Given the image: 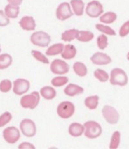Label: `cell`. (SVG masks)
I'll list each match as a JSON object with an SVG mask.
<instances>
[{
  "label": "cell",
  "instance_id": "8d00e7d4",
  "mask_svg": "<svg viewBox=\"0 0 129 149\" xmlns=\"http://www.w3.org/2000/svg\"><path fill=\"white\" fill-rule=\"evenodd\" d=\"M10 24L9 18L2 10H0V26H6Z\"/></svg>",
  "mask_w": 129,
  "mask_h": 149
},
{
  "label": "cell",
  "instance_id": "30bf717a",
  "mask_svg": "<svg viewBox=\"0 0 129 149\" xmlns=\"http://www.w3.org/2000/svg\"><path fill=\"white\" fill-rule=\"evenodd\" d=\"M4 140L8 144H15L20 137L19 130L15 127H8L3 130L2 133Z\"/></svg>",
  "mask_w": 129,
  "mask_h": 149
},
{
  "label": "cell",
  "instance_id": "4dcf8cb0",
  "mask_svg": "<svg viewBox=\"0 0 129 149\" xmlns=\"http://www.w3.org/2000/svg\"><path fill=\"white\" fill-rule=\"evenodd\" d=\"M94 75L100 82H106L109 79V74L106 71L100 69H97L94 72Z\"/></svg>",
  "mask_w": 129,
  "mask_h": 149
},
{
  "label": "cell",
  "instance_id": "52a82bcc",
  "mask_svg": "<svg viewBox=\"0 0 129 149\" xmlns=\"http://www.w3.org/2000/svg\"><path fill=\"white\" fill-rule=\"evenodd\" d=\"M86 13L91 18L99 17L104 13L103 5L97 0H92L88 3L86 7Z\"/></svg>",
  "mask_w": 129,
  "mask_h": 149
},
{
  "label": "cell",
  "instance_id": "277c9868",
  "mask_svg": "<svg viewBox=\"0 0 129 149\" xmlns=\"http://www.w3.org/2000/svg\"><path fill=\"white\" fill-rule=\"evenodd\" d=\"M40 101V93L33 91L30 94L24 95L20 99V106L24 109H34L38 106Z\"/></svg>",
  "mask_w": 129,
  "mask_h": 149
},
{
  "label": "cell",
  "instance_id": "d590c367",
  "mask_svg": "<svg viewBox=\"0 0 129 149\" xmlns=\"http://www.w3.org/2000/svg\"><path fill=\"white\" fill-rule=\"evenodd\" d=\"M118 34L120 37H125L129 34V20H127L122 24L119 29Z\"/></svg>",
  "mask_w": 129,
  "mask_h": 149
},
{
  "label": "cell",
  "instance_id": "83f0119b",
  "mask_svg": "<svg viewBox=\"0 0 129 149\" xmlns=\"http://www.w3.org/2000/svg\"><path fill=\"white\" fill-rule=\"evenodd\" d=\"M95 28L100 33L107 35V36H114L116 35V33L113 28H111L109 26H107L106 24H97L95 25Z\"/></svg>",
  "mask_w": 129,
  "mask_h": 149
},
{
  "label": "cell",
  "instance_id": "ac0fdd59",
  "mask_svg": "<svg viewBox=\"0 0 129 149\" xmlns=\"http://www.w3.org/2000/svg\"><path fill=\"white\" fill-rule=\"evenodd\" d=\"M84 125L81 124L80 123L74 122L69 125L68 132L69 135L73 137H79L84 133Z\"/></svg>",
  "mask_w": 129,
  "mask_h": 149
},
{
  "label": "cell",
  "instance_id": "4fadbf2b",
  "mask_svg": "<svg viewBox=\"0 0 129 149\" xmlns=\"http://www.w3.org/2000/svg\"><path fill=\"white\" fill-rule=\"evenodd\" d=\"M90 60L94 65H107L112 63V59L110 56L101 52H97L94 54Z\"/></svg>",
  "mask_w": 129,
  "mask_h": 149
},
{
  "label": "cell",
  "instance_id": "7c38bea8",
  "mask_svg": "<svg viewBox=\"0 0 129 149\" xmlns=\"http://www.w3.org/2000/svg\"><path fill=\"white\" fill-rule=\"evenodd\" d=\"M30 87V83L27 79L18 78L14 81L13 84V92L18 96H21L27 93Z\"/></svg>",
  "mask_w": 129,
  "mask_h": 149
},
{
  "label": "cell",
  "instance_id": "f1b7e54d",
  "mask_svg": "<svg viewBox=\"0 0 129 149\" xmlns=\"http://www.w3.org/2000/svg\"><path fill=\"white\" fill-rule=\"evenodd\" d=\"M120 141H121V133L118 130L115 131L112 135V137H111L110 142H109V148H118L120 145Z\"/></svg>",
  "mask_w": 129,
  "mask_h": 149
},
{
  "label": "cell",
  "instance_id": "7402d4cb",
  "mask_svg": "<svg viewBox=\"0 0 129 149\" xmlns=\"http://www.w3.org/2000/svg\"><path fill=\"white\" fill-rule=\"evenodd\" d=\"M99 98L98 96L95 95V96H88L85 99V101H84V103H85V106L89 109L90 110H95L97 108L99 104Z\"/></svg>",
  "mask_w": 129,
  "mask_h": 149
},
{
  "label": "cell",
  "instance_id": "d6986e66",
  "mask_svg": "<svg viewBox=\"0 0 129 149\" xmlns=\"http://www.w3.org/2000/svg\"><path fill=\"white\" fill-rule=\"evenodd\" d=\"M40 96L47 100H51L55 98L57 95L56 90L50 86H45L40 90Z\"/></svg>",
  "mask_w": 129,
  "mask_h": 149
},
{
  "label": "cell",
  "instance_id": "5b68a950",
  "mask_svg": "<svg viewBox=\"0 0 129 149\" xmlns=\"http://www.w3.org/2000/svg\"><path fill=\"white\" fill-rule=\"evenodd\" d=\"M75 106L73 102L69 101L61 102L57 108V113L62 119H68L74 115Z\"/></svg>",
  "mask_w": 129,
  "mask_h": 149
},
{
  "label": "cell",
  "instance_id": "ab89813d",
  "mask_svg": "<svg viewBox=\"0 0 129 149\" xmlns=\"http://www.w3.org/2000/svg\"><path fill=\"white\" fill-rule=\"evenodd\" d=\"M127 59H128V60H129V52L127 54Z\"/></svg>",
  "mask_w": 129,
  "mask_h": 149
},
{
  "label": "cell",
  "instance_id": "8fae6325",
  "mask_svg": "<svg viewBox=\"0 0 129 149\" xmlns=\"http://www.w3.org/2000/svg\"><path fill=\"white\" fill-rule=\"evenodd\" d=\"M50 69H51V72L54 74L62 75V74H67L69 72V65L64 60L56 59L51 62Z\"/></svg>",
  "mask_w": 129,
  "mask_h": 149
},
{
  "label": "cell",
  "instance_id": "3957f363",
  "mask_svg": "<svg viewBox=\"0 0 129 149\" xmlns=\"http://www.w3.org/2000/svg\"><path fill=\"white\" fill-rule=\"evenodd\" d=\"M31 43L38 47H46L51 42V36L44 31L34 32L30 36Z\"/></svg>",
  "mask_w": 129,
  "mask_h": 149
},
{
  "label": "cell",
  "instance_id": "f546056e",
  "mask_svg": "<svg viewBox=\"0 0 129 149\" xmlns=\"http://www.w3.org/2000/svg\"><path fill=\"white\" fill-rule=\"evenodd\" d=\"M69 82V78L66 76H57L51 79V84L55 87H60L66 85Z\"/></svg>",
  "mask_w": 129,
  "mask_h": 149
},
{
  "label": "cell",
  "instance_id": "9a60e30c",
  "mask_svg": "<svg viewBox=\"0 0 129 149\" xmlns=\"http://www.w3.org/2000/svg\"><path fill=\"white\" fill-rule=\"evenodd\" d=\"M64 93L68 96H77V95L82 94L84 92V88L78 84H69L64 89Z\"/></svg>",
  "mask_w": 129,
  "mask_h": 149
},
{
  "label": "cell",
  "instance_id": "ffe728a7",
  "mask_svg": "<svg viewBox=\"0 0 129 149\" xmlns=\"http://www.w3.org/2000/svg\"><path fill=\"white\" fill-rule=\"evenodd\" d=\"M4 12L9 19H16L20 13V8L18 6H14L8 3V5L5 7Z\"/></svg>",
  "mask_w": 129,
  "mask_h": 149
},
{
  "label": "cell",
  "instance_id": "5bb4252c",
  "mask_svg": "<svg viewBox=\"0 0 129 149\" xmlns=\"http://www.w3.org/2000/svg\"><path fill=\"white\" fill-rule=\"evenodd\" d=\"M19 25L26 31H33L36 29V21L31 16L23 17L19 21Z\"/></svg>",
  "mask_w": 129,
  "mask_h": 149
},
{
  "label": "cell",
  "instance_id": "7a4b0ae2",
  "mask_svg": "<svg viewBox=\"0 0 129 149\" xmlns=\"http://www.w3.org/2000/svg\"><path fill=\"white\" fill-rule=\"evenodd\" d=\"M84 125V134L90 139H94L100 136L102 134V127L100 124L97 121L88 120L86 122Z\"/></svg>",
  "mask_w": 129,
  "mask_h": 149
},
{
  "label": "cell",
  "instance_id": "60d3db41",
  "mask_svg": "<svg viewBox=\"0 0 129 149\" xmlns=\"http://www.w3.org/2000/svg\"><path fill=\"white\" fill-rule=\"evenodd\" d=\"M0 52H1V45H0Z\"/></svg>",
  "mask_w": 129,
  "mask_h": 149
},
{
  "label": "cell",
  "instance_id": "d4e9b609",
  "mask_svg": "<svg viewBox=\"0 0 129 149\" xmlns=\"http://www.w3.org/2000/svg\"><path fill=\"white\" fill-rule=\"evenodd\" d=\"M73 71L79 77H85L88 73L86 65L82 62H76L73 64Z\"/></svg>",
  "mask_w": 129,
  "mask_h": 149
},
{
  "label": "cell",
  "instance_id": "74e56055",
  "mask_svg": "<svg viewBox=\"0 0 129 149\" xmlns=\"http://www.w3.org/2000/svg\"><path fill=\"white\" fill-rule=\"evenodd\" d=\"M18 148L20 149H34L35 146H33V144L29 143V142H24L20 143L18 146Z\"/></svg>",
  "mask_w": 129,
  "mask_h": 149
},
{
  "label": "cell",
  "instance_id": "ba28073f",
  "mask_svg": "<svg viewBox=\"0 0 129 149\" xmlns=\"http://www.w3.org/2000/svg\"><path fill=\"white\" fill-rule=\"evenodd\" d=\"M20 129L24 136L31 138L36 134V126L33 120L29 118H25L20 123Z\"/></svg>",
  "mask_w": 129,
  "mask_h": 149
},
{
  "label": "cell",
  "instance_id": "44dd1931",
  "mask_svg": "<svg viewBox=\"0 0 129 149\" xmlns=\"http://www.w3.org/2000/svg\"><path fill=\"white\" fill-rule=\"evenodd\" d=\"M64 45L62 43H57L54 44L51 46H50L46 51V54L47 56H56V55L60 54L62 51L64 50Z\"/></svg>",
  "mask_w": 129,
  "mask_h": 149
},
{
  "label": "cell",
  "instance_id": "cb8c5ba5",
  "mask_svg": "<svg viewBox=\"0 0 129 149\" xmlns=\"http://www.w3.org/2000/svg\"><path fill=\"white\" fill-rule=\"evenodd\" d=\"M95 37V35L92 32L87 30H79L76 39L81 42H89Z\"/></svg>",
  "mask_w": 129,
  "mask_h": 149
},
{
  "label": "cell",
  "instance_id": "836d02e7",
  "mask_svg": "<svg viewBox=\"0 0 129 149\" xmlns=\"http://www.w3.org/2000/svg\"><path fill=\"white\" fill-rule=\"evenodd\" d=\"M11 119H12V115L8 111H6L0 115V128L3 127L6 124H8Z\"/></svg>",
  "mask_w": 129,
  "mask_h": 149
},
{
  "label": "cell",
  "instance_id": "8992f818",
  "mask_svg": "<svg viewBox=\"0 0 129 149\" xmlns=\"http://www.w3.org/2000/svg\"><path fill=\"white\" fill-rule=\"evenodd\" d=\"M102 115L105 120L109 124H116L119 120V113L113 106L106 105L102 109Z\"/></svg>",
  "mask_w": 129,
  "mask_h": 149
},
{
  "label": "cell",
  "instance_id": "d6a6232c",
  "mask_svg": "<svg viewBox=\"0 0 129 149\" xmlns=\"http://www.w3.org/2000/svg\"><path fill=\"white\" fill-rule=\"evenodd\" d=\"M31 54L39 62L42 63L44 64H48L49 63V60L46 57V55H44L42 52L36 51V50H33L31 51Z\"/></svg>",
  "mask_w": 129,
  "mask_h": 149
},
{
  "label": "cell",
  "instance_id": "6da1fadb",
  "mask_svg": "<svg viewBox=\"0 0 129 149\" xmlns=\"http://www.w3.org/2000/svg\"><path fill=\"white\" fill-rule=\"evenodd\" d=\"M109 82L112 85L124 87L127 85L128 82V78L123 69L120 68H115L110 72Z\"/></svg>",
  "mask_w": 129,
  "mask_h": 149
},
{
  "label": "cell",
  "instance_id": "1f68e13d",
  "mask_svg": "<svg viewBox=\"0 0 129 149\" xmlns=\"http://www.w3.org/2000/svg\"><path fill=\"white\" fill-rule=\"evenodd\" d=\"M97 45L98 48L101 51L105 50L108 46V38L107 35L103 34L100 35L97 38Z\"/></svg>",
  "mask_w": 129,
  "mask_h": 149
},
{
  "label": "cell",
  "instance_id": "9c48e42d",
  "mask_svg": "<svg viewBox=\"0 0 129 149\" xmlns=\"http://www.w3.org/2000/svg\"><path fill=\"white\" fill-rule=\"evenodd\" d=\"M73 12L71 9L70 4L67 2H62L56 10V17L60 21H64L73 17Z\"/></svg>",
  "mask_w": 129,
  "mask_h": 149
},
{
  "label": "cell",
  "instance_id": "2e32d148",
  "mask_svg": "<svg viewBox=\"0 0 129 149\" xmlns=\"http://www.w3.org/2000/svg\"><path fill=\"white\" fill-rule=\"evenodd\" d=\"M70 6L73 14L76 16H82L85 11V3L82 0H71Z\"/></svg>",
  "mask_w": 129,
  "mask_h": 149
},
{
  "label": "cell",
  "instance_id": "4316f807",
  "mask_svg": "<svg viewBox=\"0 0 129 149\" xmlns=\"http://www.w3.org/2000/svg\"><path fill=\"white\" fill-rule=\"evenodd\" d=\"M13 61L12 56L8 54H0V70L6 69L11 65Z\"/></svg>",
  "mask_w": 129,
  "mask_h": 149
},
{
  "label": "cell",
  "instance_id": "f35d334b",
  "mask_svg": "<svg viewBox=\"0 0 129 149\" xmlns=\"http://www.w3.org/2000/svg\"><path fill=\"white\" fill-rule=\"evenodd\" d=\"M7 1L9 4H11V5L18 6L21 5L22 2H23V0H7Z\"/></svg>",
  "mask_w": 129,
  "mask_h": 149
},
{
  "label": "cell",
  "instance_id": "484cf974",
  "mask_svg": "<svg viewBox=\"0 0 129 149\" xmlns=\"http://www.w3.org/2000/svg\"><path fill=\"white\" fill-rule=\"evenodd\" d=\"M79 30L76 29H71L66 30L61 35V39L64 42H71L77 38Z\"/></svg>",
  "mask_w": 129,
  "mask_h": 149
},
{
  "label": "cell",
  "instance_id": "e0dca14e",
  "mask_svg": "<svg viewBox=\"0 0 129 149\" xmlns=\"http://www.w3.org/2000/svg\"><path fill=\"white\" fill-rule=\"evenodd\" d=\"M77 50L74 45L68 44L64 46V50L62 51L61 56L64 60H72L76 56Z\"/></svg>",
  "mask_w": 129,
  "mask_h": 149
},
{
  "label": "cell",
  "instance_id": "e575fe53",
  "mask_svg": "<svg viewBox=\"0 0 129 149\" xmlns=\"http://www.w3.org/2000/svg\"><path fill=\"white\" fill-rule=\"evenodd\" d=\"M12 83L8 79H4L0 82V91L2 93H8L11 90Z\"/></svg>",
  "mask_w": 129,
  "mask_h": 149
},
{
  "label": "cell",
  "instance_id": "603a6c76",
  "mask_svg": "<svg viewBox=\"0 0 129 149\" xmlns=\"http://www.w3.org/2000/svg\"><path fill=\"white\" fill-rule=\"evenodd\" d=\"M117 20V15L113 11H108L100 16V21L104 24H111Z\"/></svg>",
  "mask_w": 129,
  "mask_h": 149
}]
</instances>
